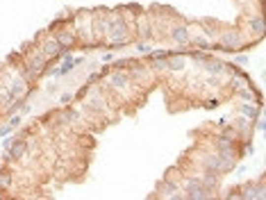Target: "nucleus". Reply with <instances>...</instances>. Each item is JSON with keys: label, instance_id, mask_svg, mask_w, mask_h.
<instances>
[{"label": "nucleus", "instance_id": "obj_1", "mask_svg": "<svg viewBox=\"0 0 266 200\" xmlns=\"http://www.w3.org/2000/svg\"><path fill=\"white\" fill-rule=\"evenodd\" d=\"M105 34L109 39L112 46H125L130 43V30H128V23L123 21V16H112L105 25Z\"/></svg>", "mask_w": 266, "mask_h": 200}, {"label": "nucleus", "instance_id": "obj_2", "mask_svg": "<svg viewBox=\"0 0 266 200\" xmlns=\"http://www.w3.org/2000/svg\"><path fill=\"white\" fill-rule=\"evenodd\" d=\"M212 194H214V191H209V189L202 187L198 177H189V180L184 182V198H189V200H207V198H212Z\"/></svg>", "mask_w": 266, "mask_h": 200}, {"label": "nucleus", "instance_id": "obj_3", "mask_svg": "<svg viewBox=\"0 0 266 200\" xmlns=\"http://www.w3.org/2000/svg\"><path fill=\"white\" fill-rule=\"evenodd\" d=\"M25 68L30 71V77H32V80H34V77H41V75H46V71H48V59L43 57L41 53H32L25 59Z\"/></svg>", "mask_w": 266, "mask_h": 200}, {"label": "nucleus", "instance_id": "obj_4", "mask_svg": "<svg viewBox=\"0 0 266 200\" xmlns=\"http://www.w3.org/2000/svg\"><path fill=\"white\" fill-rule=\"evenodd\" d=\"M39 53H41L46 59H57V57H64V55L68 53V50L59 46V41L55 39V36H46V39L41 41V48H39Z\"/></svg>", "mask_w": 266, "mask_h": 200}, {"label": "nucleus", "instance_id": "obj_5", "mask_svg": "<svg viewBox=\"0 0 266 200\" xmlns=\"http://www.w3.org/2000/svg\"><path fill=\"white\" fill-rule=\"evenodd\" d=\"M219 48L221 50H236V48H241V36H239V32H236V30H228V32H223Z\"/></svg>", "mask_w": 266, "mask_h": 200}, {"label": "nucleus", "instance_id": "obj_6", "mask_svg": "<svg viewBox=\"0 0 266 200\" xmlns=\"http://www.w3.org/2000/svg\"><path fill=\"white\" fill-rule=\"evenodd\" d=\"M216 153L230 155V157H236V139H234V136L230 139L228 134L219 136V139H216Z\"/></svg>", "mask_w": 266, "mask_h": 200}, {"label": "nucleus", "instance_id": "obj_7", "mask_svg": "<svg viewBox=\"0 0 266 200\" xmlns=\"http://www.w3.org/2000/svg\"><path fill=\"white\" fill-rule=\"evenodd\" d=\"M171 39L175 43H180V46H187V43L191 41V32L187 25H173L171 28Z\"/></svg>", "mask_w": 266, "mask_h": 200}, {"label": "nucleus", "instance_id": "obj_8", "mask_svg": "<svg viewBox=\"0 0 266 200\" xmlns=\"http://www.w3.org/2000/svg\"><path fill=\"white\" fill-rule=\"evenodd\" d=\"M157 191H160L164 198H173V200H182L184 194H177V184L175 182H168V180H162L160 184H157Z\"/></svg>", "mask_w": 266, "mask_h": 200}, {"label": "nucleus", "instance_id": "obj_9", "mask_svg": "<svg viewBox=\"0 0 266 200\" xmlns=\"http://www.w3.org/2000/svg\"><path fill=\"white\" fill-rule=\"evenodd\" d=\"M7 153H9V159H23L25 153H28V141L25 139H14L12 146L7 148Z\"/></svg>", "mask_w": 266, "mask_h": 200}, {"label": "nucleus", "instance_id": "obj_10", "mask_svg": "<svg viewBox=\"0 0 266 200\" xmlns=\"http://www.w3.org/2000/svg\"><path fill=\"white\" fill-rule=\"evenodd\" d=\"M184 55L187 53H168V57H166V68H171V71H184V66H187Z\"/></svg>", "mask_w": 266, "mask_h": 200}, {"label": "nucleus", "instance_id": "obj_11", "mask_svg": "<svg viewBox=\"0 0 266 200\" xmlns=\"http://www.w3.org/2000/svg\"><path fill=\"white\" fill-rule=\"evenodd\" d=\"M243 200H264L266 198V189H264V182H260L257 187H248L246 191L241 194Z\"/></svg>", "mask_w": 266, "mask_h": 200}, {"label": "nucleus", "instance_id": "obj_12", "mask_svg": "<svg viewBox=\"0 0 266 200\" xmlns=\"http://www.w3.org/2000/svg\"><path fill=\"white\" fill-rule=\"evenodd\" d=\"M109 82H112L114 89H128L130 87V75L125 71H114L112 77H109Z\"/></svg>", "mask_w": 266, "mask_h": 200}, {"label": "nucleus", "instance_id": "obj_13", "mask_svg": "<svg viewBox=\"0 0 266 200\" xmlns=\"http://www.w3.org/2000/svg\"><path fill=\"white\" fill-rule=\"evenodd\" d=\"M202 64H205L202 68H205L207 73H214V75H221V73H225V64H223V62H219V59L207 57Z\"/></svg>", "mask_w": 266, "mask_h": 200}, {"label": "nucleus", "instance_id": "obj_14", "mask_svg": "<svg viewBox=\"0 0 266 200\" xmlns=\"http://www.w3.org/2000/svg\"><path fill=\"white\" fill-rule=\"evenodd\" d=\"M198 180H200V184H202V187H205V189H209V191H214V189H216V184H219V173L205 171L200 177H198Z\"/></svg>", "mask_w": 266, "mask_h": 200}, {"label": "nucleus", "instance_id": "obj_15", "mask_svg": "<svg viewBox=\"0 0 266 200\" xmlns=\"http://www.w3.org/2000/svg\"><path fill=\"white\" fill-rule=\"evenodd\" d=\"M55 39H57L59 46L66 48V50H68V48L75 43V34H73V32H68V30H64V32H57V34H55Z\"/></svg>", "mask_w": 266, "mask_h": 200}, {"label": "nucleus", "instance_id": "obj_16", "mask_svg": "<svg viewBox=\"0 0 266 200\" xmlns=\"http://www.w3.org/2000/svg\"><path fill=\"white\" fill-rule=\"evenodd\" d=\"M248 25H250V30H253L255 36H262V34H264V18H262V14H257V16L250 18Z\"/></svg>", "mask_w": 266, "mask_h": 200}, {"label": "nucleus", "instance_id": "obj_17", "mask_svg": "<svg viewBox=\"0 0 266 200\" xmlns=\"http://www.w3.org/2000/svg\"><path fill=\"white\" fill-rule=\"evenodd\" d=\"M260 109H262L260 105H246V102L239 107V112H241L246 118H250V121H255V118L260 116Z\"/></svg>", "mask_w": 266, "mask_h": 200}, {"label": "nucleus", "instance_id": "obj_18", "mask_svg": "<svg viewBox=\"0 0 266 200\" xmlns=\"http://www.w3.org/2000/svg\"><path fill=\"white\" fill-rule=\"evenodd\" d=\"M73 68H75V59L71 57V53L64 55V64L59 66V75H66V73H71Z\"/></svg>", "mask_w": 266, "mask_h": 200}, {"label": "nucleus", "instance_id": "obj_19", "mask_svg": "<svg viewBox=\"0 0 266 200\" xmlns=\"http://www.w3.org/2000/svg\"><path fill=\"white\" fill-rule=\"evenodd\" d=\"M84 109H89V112H105V102H102L100 98H94V100H87L84 102Z\"/></svg>", "mask_w": 266, "mask_h": 200}, {"label": "nucleus", "instance_id": "obj_20", "mask_svg": "<svg viewBox=\"0 0 266 200\" xmlns=\"http://www.w3.org/2000/svg\"><path fill=\"white\" fill-rule=\"evenodd\" d=\"M9 91H12L14 98H23V94H25V82H23V80H14V82L9 84Z\"/></svg>", "mask_w": 266, "mask_h": 200}, {"label": "nucleus", "instance_id": "obj_21", "mask_svg": "<svg viewBox=\"0 0 266 200\" xmlns=\"http://www.w3.org/2000/svg\"><path fill=\"white\" fill-rule=\"evenodd\" d=\"M9 187H12V175H9L7 168H2L0 171V189H9Z\"/></svg>", "mask_w": 266, "mask_h": 200}, {"label": "nucleus", "instance_id": "obj_22", "mask_svg": "<svg viewBox=\"0 0 266 200\" xmlns=\"http://www.w3.org/2000/svg\"><path fill=\"white\" fill-rule=\"evenodd\" d=\"M250 128H253V121H250V118H246V116L236 118V130H241V132H248Z\"/></svg>", "mask_w": 266, "mask_h": 200}, {"label": "nucleus", "instance_id": "obj_23", "mask_svg": "<svg viewBox=\"0 0 266 200\" xmlns=\"http://www.w3.org/2000/svg\"><path fill=\"white\" fill-rule=\"evenodd\" d=\"M189 43H194V46H198L200 50H209V41L207 39H202V36H196V39H191Z\"/></svg>", "mask_w": 266, "mask_h": 200}, {"label": "nucleus", "instance_id": "obj_24", "mask_svg": "<svg viewBox=\"0 0 266 200\" xmlns=\"http://www.w3.org/2000/svg\"><path fill=\"white\" fill-rule=\"evenodd\" d=\"M64 121H68V123L77 121V112H75V109H71V107H66V112H64Z\"/></svg>", "mask_w": 266, "mask_h": 200}, {"label": "nucleus", "instance_id": "obj_25", "mask_svg": "<svg viewBox=\"0 0 266 200\" xmlns=\"http://www.w3.org/2000/svg\"><path fill=\"white\" fill-rule=\"evenodd\" d=\"M73 102V94H62L59 96V105L62 107H68Z\"/></svg>", "mask_w": 266, "mask_h": 200}, {"label": "nucleus", "instance_id": "obj_26", "mask_svg": "<svg viewBox=\"0 0 266 200\" xmlns=\"http://www.w3.org/2000/svg\"><path fill=\"white\" fill-rule=\"evenodd\" d=\"M21 123H23V116H21V114H12L9 125H12V128H21Z\"/></svg>", "mask_w": 266, "mask_h": 200}, {"label": "nucleus", "instance_id": "obj_27", "mask_svg": "<svg viewBox=\"0 0 266 200\" xmlns=\"http://www.w3.org/2000/svg\"><path fill=\"white\" fill-rule=\"evenodd\" d=\"M136 50H139V53H143V55H146V53H150V46H148L146 41H139V43H136Z\"/></svg>", "mask_w": 266, "mask_h": 200}, {"label": "nucleus", "instance_id": "obj_28", "mask_svg": "<svg viewBox=\"0 0 266 200\" xmlns=\"http://www.w3.org/2000/svg\"><path fill=\"white\" fill-rule=\"evenodd\" d=\"M12 125L7 123V125H2V128H0V136H7V134H12Z\"/></svg>", "mask_w": 266, "mask_h": 200}, {"label": "nucleus", "instance_id": "obj_29", "mask_svg": "<svg viewBox=\"0 0 266 200\" xmlns=\"http://www.w3.org/2000/svg\"><path fill=\"white\" fill-rule=\"evenodd\" d=\"M255 121H257V123H255V125H257V130H260V132H264V130H266L264 118H262V116H257V118H255Z\"/></svg>", "mask_w": 266, "mask_h": 200}, {"label": "nucleus", "instance_id": "obj_30", "mask_svg": "<svg viewBox=\"0 0 266 200\" xmlns=\"http://www.w3.org/2000/svg\"><path fill=\"white\" fill-rule=\"evenodd\" d=\"M12 141H14V136H9V134H7V136H2V148H5V150H7V148L12 146Z\"/></svg>", "mask_w": 266, "mask_h": 200}, {"label": "nucleus", "instance_id": "obj_31", "mask_svg": "<svg viewBox=\"0 0 266 200\" xmlns=\"http://www.w3.org/2000/svg\"><path fill=\"white\" fill-rule=\"evenodd\" d=\"M234 62H236V64H246V62H248V57H246V55H236Z\"/></svg>", "mask_w": 266, "mask_h": 200}, {"label": "nucleus", "instance_id": "obj_32", "mask_svg": "<svg viewBox=\"0 0 266 200\" xmlns=\"http://www.w3.org/2000/svg\"><path fill=\"white\" fill-rule=\"evenodd\" d=\"M112 59H114L112 53H105V55H102V62H112Z\"/></svg>", "mask_w": 266, "mask_h": 200}, {"label": "nucleus", "instance_id": "obj_33", "mask_svg": "<svg viewBox=\"0 0 266 200\" xmlns=\"http://www.w3.org/2000/svg\"><path fill=\"white\" fill-rule=\"evenodd\" d=\"M216 105H219V100H216V98H214V100H207V107H216Z\"/></svg>", "mask_w": 266, "mask_h": 200}]
</instances>
